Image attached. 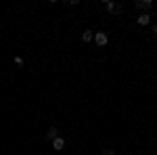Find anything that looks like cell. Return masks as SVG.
<instances>
[{"mask_svg": "<svg viewBox=\"0 0 157 155\" xmlns=\"http://www.w3.org/2000/svg\"><path fill=\"white\" fill-rule=\"evenodd\" d=\"M92 40L97 42L98 46H105V44L109 42V36L105 34V32H94V38H92Z\"/></svg>", "mask_w": 157, "mask_h": 155, "instance_id": "6da1fadb", "label": "cell"}, {"mask_svg": "<svg viewBox=\"0 0 157 155\" xmlns=\"http://www.w3.org/2000/svg\"><path fill=\"white\" fill-rule=\"evenodd\" d=\"M105 9H107L111 15H115V13H120L121 6L117 4V2H113V0H105Z\"/></svg>", "mask_w": 157, "mask_h": 155, "instance_id": "7a4b0ae2", "label": "cell"}, {"mask_svg": "<svg viewBox=\"0 0 157 155\" xmlns=\"http://www.w3.org/2000/svg\"><path fill=\"white\" fill-rule=\"evenodd\" d=\"M57 136H59V130H57V126H50L48 130H46V134H44V138H46V141H55Z\"/></svg>", "mask_w": 157, "mask_h": 155, "instance_id": "3957f363", "label": "cell"}, {"mask_svg": "<svg viewBox=\"0 0 157 155\" xmlns=\"http://www.w3.org/2000/svg\"><path fill=\"white\" fill-rule=\"evenodd\" d=\"M52 149H55V151H63V149H65V138L57 136V138L52 141Z\"/></svg>", "mask_w": 157, "mask_h": 155, "instance_id": "277c9868", "label": "cell"}, {"mask_svg": "<svg viewBox=\"0 0 157 155\" xmlns=\"http://www.w3.org/2000/svg\"><path fill=\"white\" fill-rule=\"evenodd\" d=\"M136 21H138V25H149L151 23V15H149V13H140Z\"/></svg>", "mask_w": 157, "mask_h": 155, "instance_id": "5b68a950", "label": "cell"}, {"mask_svg": "<svg viewBox=\"0 0 157 155\" xmlns=\"http://www.w3.org/2000/svg\"><path fill=\"white\" fill-rule=\"evenodd\" d=\"M134 6H136L138 11H145V9H151V0H136V2H134Z\"/></svg>", "mask_w": 157, "mask_h": 155, "instance_id": "8992f818", "label": "cell"}, {"mask_svg": "<svg viewBox=\"0 0 157 155\" xmlns=\"http://www.w3.org/2000/svg\"><path fill=\"white\" fill-rule=\"evenodd\" d=\"M94 38V32H90V29H86L84 34H82V42H90Z\"/></svg>", "mask_w": 157, "mask_h": 155, "instance_id": "52a82bcc", "label": "cell"}, {"mask_svg": "<svg viewBox=\"0 0 157 155\" xmlns=\"http://www.w3.org/2000/svg\"><path fill=\"white\" fill-rule=\"evenodd\" d=\"M13 61H15V65H23V59H21V57H15Z\"/></svg>", "mask_w": 157, "mask_h": 155, "instance_id": "ba28073f", "label": "cell"}, {"mask_svg": "<svg viewBox=\"0 0 157 155\" xmlns=\"http://www.w3.org/2000/svg\"><path fill=\"white\" fill-rule=\"evenodd\" d=\"M103 155H115V153H113L111 149H105V151H103Z\"/></svg>", "mask_w": 157, "mask_h": 155, "instance_id": "9c48e42d", "label": "cell"}, {"mask_svg": "<svg viewBox=\"0 0 157 155\" xmlns=\"http://www.w3.org/2000/svg\"><path fill=\"white\" fill-rule=\"evenodd\" d=\"M153 36H157V23L153 25Z\"/></svg>", "mask_w": 157, "mask_h": 155, "instance_id": "30bf717a", "label": "cell"}]
</instances>
